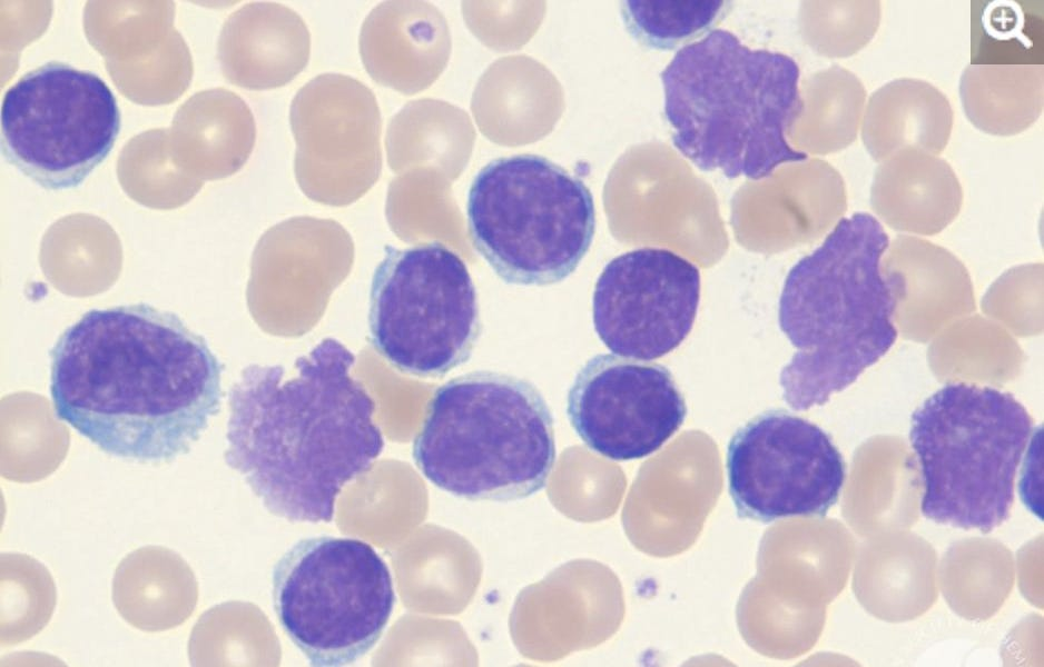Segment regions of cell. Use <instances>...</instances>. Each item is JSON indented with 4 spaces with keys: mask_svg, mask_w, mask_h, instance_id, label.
Here are the masks:
<instances>
[{
    "mask_svg": "<svg viewBox=\"0 0 1044 667\" xmlns=\"http://www.w3.org/2000/svg\"><path fill=\"white\" fill-rule=\"evenodd\" d=\"M55 416L101 451L139 464L187 455L220 410L224 364L175 312L90 309L49 350Z\"/></svg>",
    "mask_w": 1044,
    "mask_h": 667,
    "instance_id": "6da1fadb",
    "label": "cell"
},
{
    "mask_svg": "<svg viewBox=\"0 0 1044 667\" xmlns=\"http://www.w3.org/2000/svg\"><path fill=\"white\" fill-rule=\"evenodd\" d=\"M355 355L324 338L294 364H250L228 392L224 459L273 515L329 522L343 487L384 448L375 401L349 371Z\"/></svg>",
    "mask_w": 1044,
    "mask_h": 667,
    "instance_id": "7a4b0ae2",
    "label": "cell"
},
{
    "mask_svg": "<svg viewBox=\"0 0 1044 667\" xmlns=\"http://www.w3.org/2000/svg\"><path fill=\"white\" fill-rule=\"evenodd\" d=\"M887 247L879 221L857 212L787 273L778 322L796 351L779 385L791 409L823 406L894 345L900 280L883 270Z\"/></svg>",
    "mask_w": 1044,
    "mask_h": 667,
    "instance_id": "3957f363",
    "label": "cell"
},
{
    "mask_svg": "<svg viewBox=\"0 0 1044 667\" xmlns=\"http://www.w3.org/2000/svg\"><path fill=\"white\" fill-rule=\"evenodd\" d=\"M799 67L713 29L676 52L661 71L664 115L677 150L702 171L761 180L805 162L786 133L802 111Z\"/></svg>",
    "mask_w": 1044,
    "mask_h": 667,
    "instance_id": "277c9868",
    "label": "cell"
},
{
    "mask_svg": "<svg viewBox=\"0 0 1044 667\" xmlns=\"http://www.w3.org/2000/svg\"><path fill=\"white\" fill-rule=\"evenodd\" d=\"M412 456L427 480L456 497L523 499L543 489L552 472L553 418L531 381L467 372L435 390Z\"/></svg>",
    "mask_w": 1044,
    "mask_h": 667,
    "instance_id": "5b68a950",
    "label": "cell"
},
{
    "mask_svg": "<svg viewBox=\"0 0 1044 667\" xmlns=\"http://www.w3.org/2000/svg\"><path fill=\"white\" fill-rule=\"evenodd\" d=\"M1033 420L1012 395L947 384L913 414L909 439L924 480L922 514L987 534L1009 517Z\"/></svg>",
    "mask_w": 1044,
    "mask_h": 667,
    "instance_id": "8992f818",
    "label": "cell"
},
{
    "mask_svg": "<svg viewBox=\"0 0 1044 667\" xmlns=\"http://www.w3.org/2000/svg\"><path fill=\"white\" fill-rule=\"evenodd\" d=\"M466 220L475 250L506 283L549 286L572 275L595 232L587 185L531 153L500 157L474 177Z\"/></svg>",
    "mask_w": 1044,
    "mask_h": 667,
    "instance_id": "52a82bcc",
    "label": "cell"
},
{
    "mask_svg": "<svg viewBox=\"0 0 1044 667\" xmlns=\"http://www.w3.org/2000/svg\"><path fill=\"white\" fill-rule=\"evenodd\" d=\"M272 585L283 630L318 667L363 657L381 638L395 604L386 563L352 537L297 541L276 563Z\"/></svg>",
    "mask_w": 1044,
    "mask_h": 667,
    "instance_id": "ba28073f",
    "label": "cell"
},
{
    "mask_svg": "<svg viewBox=\"0 0 1044 667\" xmlns=\"http://www.w3.org/2000/svg\"><path fill=\"white\" fill-rule=\"evenodd\" d=\"M368 338L397 371L440 378L466 362L482 331L475 286L440 241L384 247L368 296Z\"/></svg>",
    "mask_w": 1044,
    "mask_h": 667,
    "instance_id": "9c48e42d",
    "label": "cell"
},
{
    "mask_svg": "<svg viewBox=\"0 0 1044 667\" xmlns=\"http://www.w3.org/2000/svg\"><path fill=\"white\" fill-rule=\"evenodd\" d=\"M120 126L117 99L98 74L49 61L6 91L1 152L40 187L71 189L107 158Z\"/></svg>",
    "mask_w": 1044,
    "mask_h": 667,
    "instance_id": "30bf717a",
    "label": "cell"
},
{
    "mask_svg": "<svg viewBox=\"0 0 1044 667\" xmlns=\"http://www.w3.org/2000/svg\"><path fill=\"white\" fill-rule=\"evenodd\" d=\"M726 468L737 515L761 522L825 516L846 478L831 438L782 409L765 411L733 434Z\"/></svg>",
    "mask_w": 1044,
    "mask_h": 667,
    "instance_id": "8fae6325",
    "label": "cell"
},
{
    "mask_svg": "<svg viewBox=\"0 0 1044 667\" xmlns=\"http://www.w3.org/2000/svg\"><path fill=\"white\" fill-rule=\"evenodd\" d=\"M294 172L311 199L332 206L364 196L382 169L381 113L373 91L341 73H323L293 98Z\"/></svg>",
    "mask_w": 1044,
    "mask_h": 667,
    "instance_id": "7c38bea8",
    "label": "cell"
},
{
    "mask_svg": "<svg viewBox=\"0 0 1044 667\" xmlns=\"http://www.w3.org/2000/svg\"><path fill=\"white\" fill-rule=\"evenodd\" d=\"M699 299L700 273L692 262L663 248L634 249L614 257L599 275L593 326L610 351L657 359L687 338Z\"/></svg>",
    "mask_w": 1044,
    "mask_h": 667,
    "instance_id": "4fadbf2b",
    "label": "cell"
},
{
    "mask_svg": "<svg viewBox=\"0 0 1044 667\" xmlns=\"http://www.w3.org/2000/svg\"><path fill=\"white\" fill-rule=\"evenodd\" d=\"M567 415L591 450L623 461L660 449L683 424L687 406L663 365L600 354L575 375Z\"/></svg>",
    "mask_w": 1044,
    "mask_h": 667,
    "instance_id": "5bb4252c",
    "label": "cell"
},
{
    "mask_svg": "<svg viewBox=\"0 0 1044 667\" xmlns=\"http://www.w3.org/2000/svg\"><path fill=\"white\" fill-rule=\"evenodd\" d=\"M309 54L304 20L276 2H252L234 12L218 42L226 78L252 90L287 84L304 70Z\"/></svg>",
    "mask_w": 1044,
    "mask_h": 667,
    "instance_id": "9a60e30c",
    "label": "cell"
},
{
    "mask_svg": "<svg viewBox=\"0 0 1044 667\" xmlns=\"http://www.w3.org/2000/svg\"><path fill=\"white\" fill-rule=\"evenodd\" d=\"M870 200L874 210L892 226L932 232L959 211L963 189L947 161L905 148L877 167Z\"/></svg>",
    "mask_w": 1044,
    "mask_h": 667,
    "instance_id": "2e32d148",
    "label": "cell"
},
{
    "mask_svg": "<svg viewBox=\"0 0 1044 667\" xmlns=\"http://www.w3.org/2000/svg\"><path fill=\"white\" fill-rule=\"evenodd\" d=\"M193 570L174 550L146 546L128 554L112 579V601L132 627L149 633L184 624L197 603Z\"/></svg>",
    "mask_w": 1044,
    "mask_h": 667,
    "instance_id": "e0dca14e",
    "label": "cell"
},
{
    "mask_svg": "<svg viewBox=\"0 0 1044 667\" xmlns=\"http://www.w3.org/2000/svg\"><path fill=\"white\" fill-rule=\"evenodd\" d=\"M953 119L948 99L936 87L924 80L900 78L870 96L861 138L877 162L905 148L940 153L949 140Z\"/></svg>",
    "mask_w": 1044,
    "mask_h": 667,
    "instance_id": "ac0fdd59",
    "label": "cell"
},
{
    "mask_svg": "<svg viewBox=\"0 0 1044 667\" xmlns=\"http://www.w3.org/2000/svg\"><path fill=\"white\" fill-rule=\"evenodd\" d=\"M959 96L967 119L983 132L1013 136L1030 128L1044 104L1042 64H971Z\"/></svg>",
    "mask_w": 1044,
    "mask_h": 667,
    "instance_id": "d6986e66",
    "label": "cell"
},
{
    "mask_svg": "<svg viewBox=\"0 0 1044 667\" xmlns=\"http://www.w3.org/2000/svg\"><path fill=\"white\" fill-rule=\"evenodd\" d=\"M415 6L386 1L377 4L365 18L358 47L362 62L372 79L383 86L406 91L417 79L429 54L432 18Z\"/></svg>",
    "mask_w": 1044,
    "mask_h": 667,
    "instance_id": "ffe728a7",
    "label": "cell"
},
{
    "mask_svg": "<svg viewBox=\"0 0 1044 667\" xmlns=\"http://www.w3.org/2000/svg\"><path fill=\"white\" fill-rule=\"evenodd\" d=\"M0 585V641L9 647L47 626L57 604V589L50 571L23 554H1Z\"/></svg>",
    "mask_w": 1044,
    "mask_h": 667,
    "instance_id": "44dd1931",
    "label": "cell"
},
{
    "mask_svg": "<svg viewBox=\"0 0 1044 667\" xmlns=\"http://www.w3.org/2000/svg\"><path fill=\"white\" fill-rule=\"evenodd\" d=\"M730 6L718 0H627L620 9L626 29L638 42L672 50L709 31Z\"/></svg>",
    "mask_w": 1044,
    "mask_h": 667,
    "instance_id": "7402d4cb",
    "label": "cell"
}]
</instances>
